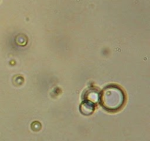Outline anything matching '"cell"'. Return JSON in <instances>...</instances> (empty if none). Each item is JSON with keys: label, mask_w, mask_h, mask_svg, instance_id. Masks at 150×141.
I'll list each match as a JSON object with an SVG mask.
<instances>
[{"label": "cell", "mask_w": 150, "mask_h": 141, "mask_svg": "<svg viewBox=\"0 0 150 141\" xmlns=\"http://www.w3.org/2000/svg\"><path fill=\"white\" fill-rule=\"evenodd\" d=\"M103 104L110 110H116L122 107L124 101V95L120 89L108 88L103 93Z\"/></svg>", "instance_id": "1"}]
</instances>
